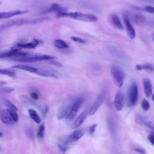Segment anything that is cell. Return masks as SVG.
<instances>
[{"instance_id": "obj_1", "label": "cell", "mask_w": 154, "mask_h": 154, "mask_svg": "<svg viewBox=\"0 0 154 154\" xmlns=\"http://www.w3.org/2000/svg\"><path fill=\"white\" fill-rule=\"evenodd\" d=\"M48 19V17H41L32 19H16L10 20L0 26V31H4L13 26H22L25 25L38 24Z\"/></svg>"}, {"instance_id": "obj_2", "label": "cell", "mask_w": 154, "mask_h": 154, "mask_svg": "<svg viewBox=\"0 0 154 154\" xmlns=\"http://www.w3.org/2000/svg\"><path fill=\"white\" fill-rule=\"evenodd\" d=\"M57 17H68L80 21L96 22L98 21V17L92 14H87L81 12H58Z\"/></svg>"}, {"instance_id": "obj_3", "label": "cell", "mask_w": 154, "mask_h": 154, "mask_svg": "<svg viewBox=\"0 0 154 154\" xmlns=\"http://www.w3.org/2000/svg\"><path fill=\"white\" fill-rule=\"evenodd\" d=\"M55 57L46 54H31L29 52H26V54L22 56L17 57L13 59L12 60L15 61L24 62V63H33L37 61H47L55 59Z\"/></svg>"}, {"instance_id": "obj_4", "label": "cell", "mask_w": 154, "mask_h": 154, "mask_svg": "<svg viewBox=\"0 0 154 154\" xmlns=\"http://www.w3.org/2000/svg\"><path fill=\"white\" fill-rule=\"evenodd\" d=\"M111 72L114 84L118 87H122L125 77L123 71L119 66L117 65H112L111 67Z\"/></svg>"}, {"instance_id": "obj_5", "label": "cell", "mask_w": 154, "mask_h": 154, "mask_svg": "<svg viewBox=\"0 0 154 154\" xmlns=\"http://www.w3.org/2000/svg\"><path fill=\"white\" fill-rule=\"evenodd\" d=\"M85 100V98L84 97L81 96V97H77L76 99H74L72 101V103L70 110V113L67 119H69V120H72L75 118H76Z\"/></svg>"}, {"instance_id": "obj_6", "label": "cell", "mask_w": 154, "mask_h": 154, "mask_svg": "<svg viewBox=\"0 0 154 154\" xmlns=\"http://www.w3.org/2000/svg\"><path fill=\"white\" fill-rule=\"evenodd\" d=\"M138 90L136 82H132L128 90V105L130 106H134L138 100Z\"/></svg>"}, {"instance_id": "obj_7", "label": "cell", "mask_w": 154, "mask_h": 154, "mask_svg": "<svg viewBox=\"0 0 154 154\" xmlns=\"http://www.w3.org/2000/svg\"><path fill=\"white\" fill-rule=\"evenodd\" d=\"M105 99V95L103 94H100L93 102V103L90 106L89 109L88 110V114L89 116L94 115L98 110L100 106L103 103Z\"/></svg>"}, {"instance_id": "obj_8", "label": "cell", "mask_w": 154, "mask_h": 154, "mask_svg": "<svg viewBox=\"0 0 154 154\" xmlns=\"http://www.w3.org/2000/svg\"><path fill=\"white\" fill-rule=\"evenodd\" d=\"M124 102L125 99L123 93L121 91H119L116 93L114 100V105L117 111H120L123 109L125 104Z\"/></svg>"}, {"instance_id": "obj_9", "label": "cell", "mask_w": 154, "mask_h": 154, "mask_svg": "<svg viewBox=\"0 0 154 154\" xmlns=\"http://www.w3.org/2000/svg\"><path fill=\"white\" fill-rule=\"evenodd\" d=\"M123 21H124V23L126 26V32L129 37L131 40H134L136 36V32L132 25L131 24L129 17L127 16V15H125V14L123 15Z\"/></svg>"}, {"instance_id": "obj_10", "label": "cell", "mask_w": 154, "mask_h": 154, "mask_svg": "<svg viewBox=\"0 0 154 154\" xmlns=\"http://www.w3.org/2000/svg\"><path fill=\"white\" fill-rule=\"evenodd\" d=\"M28 12L26 10H11L8 11H2L0 12V19H10L11 17L23 14Z\"/></svg>"}, {"instance_id": "obj_11", "label": "cell", "mask_w": 154, "mask_h": 154, "mask_svg": "<svg viewBox=\"0 0 154 154\" xmlns=\"http://www.w3.org/2000/svg\"><path fill=\"white\" fill-rule=\"evenodd\" d=\"M40 41L37 39H34L32 42L27 43H17L14 45V47L22 49H34L37 45L40 44Z\"/></svg>"}, {"instance_id": "obj_12", "label": "cell", "mask_w": 154, "mask_h": 154, "mask_svg": "<svg viewBox=\"0 0 154 154\" xmlns=\"http://www.w3.org/2000/svg\"><path fill=\"white\" fill-rule=\"evenodd\" d=\"M35 73L44 77H49V78H58L57 72H55V70H49V69L37 68V70Z\"/></svg>"}, {"instance_id": "obj_13", "label": "cell", "mask_w": 154, "mask_h": 154, "mask_svg": "<svg viewBox=\"0 0 154 154\" xmlns=\"http://www.w3.org/2000/svg\"><path fill=\"white\" fill-rule=\"evenodd\" d=\"M0 119L2 123L5 125H11L14 123V122L12 119L7 110L0 109Z\"/></svg>"}, {"instance_id": "obj_14", "label": "cell", "mask_w": 154, "mask_h": 154, "mask_svg": "<svg viewBox=\"0 0 154 154\" xmlns=\"http://www.w3.org/2000/svg\"><path fill=\"white\" fill-rule=\"evenodd\" d=\"M85 134L84 129H78L72 132L68 137V141L70 142H75L81 138Z\"/></svg>"}, {"instance_id": "obj_15", "label": "cell", "mask_w": 154, "mask_h": 154, "mask_svg": "<svg viewBox=\"0 0 154 154\" xmlns=\"http://www.w3.org/2000/svg\"><path fill=\"white\" fill-rule=\"evenodd\" d=\"M143 84L145 95L147 97H149L152 94L153 92L152 83L149 78H144L143 79Z\"/></svg>"}, {"instance_id": "obj_16", "label": "cell", "mask_w": 154, "mask_h": 154, "mask_svg": "<svg viewBox=\"0 0 154 154\" xmlns=\"http://www.w3.org/2000/svg\"><path fill=\"white\" fill-rule=\"evenodd\" d=\"M106 123L108 128V129L112 136H115L116 134V122L114 119V117L111 114H108L106 116Z\"/></svg>"}, {"instance_id": "obj_17", "label": "cell", "mask_w": 154, "mask_h": 154, "mask_svg": "<svg viewBox=\"0 0 154 154\" xmlns=\"http://www.w3.org/2000/svg\"><path fill=\"white\" fill-rule=\"evenodd\" d=\"M109 19L111 24L112 26H114L115 28L120 30H122L123 29V26L120 21V19L117 14H111L109 16Z\"/></svg>"}, {"instance_id": "obj_18", "label": "cell", "mask_w": 154, "mask_h": 154, "mask_svg": "<svg viewBox=\"0 0 154 154\" xmlns=\"http://www.w3.org/2000/svg\"><path fill=\"white\" fill-rule=\"evenodd\" d=\"M87 116H88V110L85 109L76 118V119L73 123L74 127L78 128L80 126H81L82 124L84 122V121L87 119Z\"/></svg>"}, {"instance_id": "obj_19", "label": "cell", "mask_w": 154, "mask_h": 154, "mask_svg": "<svg viewBox=\"0 0 154 154\" xmlns=\"http://www.w3.org/2000/svg\"><path fill=\"white\" fill-rule=\"evenodd\" d=\"M53 11H56L57 13L64 12V11H66V9L61 7L60 4L55 3L52 4L47 10H46L45 13H51Z\"/></svg>"}, {"instance_id": "obj_20", "label": "cell", "mask_w": 154, "mask_h": 154, "mask_svg": "<svg viewBox=\"0 0 154 154\" xmlns=\"http://www.w3.org/2000/svg\"><path fill=\"white\" fill-rule=\"evenodd\" d=\"M12 68L14 69H20V70H23L25 71H27L31 73H35L37 70V68L34 67H32L30 66H28V65H24V64H18V65H15L13 66L12 67Z\"/></svg>"}, {"instance_id": "obj_21", "label": "cell", "mask_w": 154, "mask_h": 154, "mask_svg": "<svg viewBox=\"0 0 154 154\" xmlns=\"http://www.w3.org/2000/svg\"><path fill=\"white\" fill-rule=\"evenodd\" d=\"M28 114L30 117V118L34 120L36 123L39 124L41 123V119L40 117V116H38V113L32 109H29L28 110Z\"/></svg>"}, {"instance_id": "obj_22", "label": "cell", "mask_w": 154, "mask_h": 154, "mask_svg": "<svg viewBox=\"0 0 154 154\" xmlns=\"http://www.w3.org/2000/svg\"><path fill=\"white\" fill-rule=\"evenodd\" d=\"M54 45L56 48L60 49H67L69 48L67 43H66L64 40H61V39H57V40H54Z\"/></svg>"}, {"instance_id": "obj_23", "label": "cell", "mask_w": 154, "mask_h": 154, "mask_svg": "<svg viewBox=\"0 0 154 154\" xmlns=\"http://www.w3.org/2000/svg\"><path fill=\"white\" fill-rule=\"evenodd\" d=\"M136 70H153V66L151 64H138L135 66Z\"/></svg>"}, {"instance_id": "obj_24", "label": "cell", "mask_w": 154, "mask_h": 154, "mask_svg": "<svg viewBox=\"0 0 154 154\" xmlns=\"http://www.w3.org/2000/svg\"><path fill=\"white\" fill-rule=\"evenodd\" d=\"M0 74L7 75L11 78L16 76V72L10 69H0Z\"/></svg>"}, {"instance_id": "obj_25", "label": "cell", "mask_w": 154, "mask_h": 154, "mask_svg": "<svg viewBox=\"0 0 154 154\" xmlns=\"http://www.w3.org/2000/svg\"><path fill=\"white\" fill-rule=\"evenodd\" d=\"M145 17L143 16L141 14H135L134 16V22L137 23V24H140V23H144L145 22Z\"/></svg>"}, {"instance_id": "obj_26", "label": "cell", "mask_w": 154, "mask_h": 154, "mask_svg": "<svg viewBox=\"0 0 154 154\" xmlns=\"http://www.w3.org/2000/svg\"><path fill=\"white\" fill-rule=\"evenodd\" d=\"M45 130V124L43 123L40 125L37 132V136L38 138H42L43 137Z\"/></svg>"}, {"instance_id": "obj_27", "label": "cell", "mask_w": 154, "mask_h": 154, "mask_svg": "<svg viewBox=\"0 0 154 154\" xmlns=\"http://www.w3.org/2000/svg\"><path fill=\"white\" fill-rule=\"evenodd\" d=\"M4 103L6 105V106L8 108V109L13 110V111H17V108L16 106L10 100H9L7 99H4Z\"/></svg>"}, {"instance_id": "obj_28", "label": "cell", "mask_w": 154, "mask_h": 154, "mask_svg": "<svg viewBox=\"0 0 154 154\" xmlns=\"http://www.w3.org/2000/svg\"><path fill=\"white\" fill-rule=\"evenodd\" d=\"M7 111L10 114V115L11 117V118L13 120V121L14 122H18V119H19V116H18V114L16 112V111L11 110V109H7Z\"/></svg>"}, {"instance_id": "obj_29", "label": "cell", "mask_w": 154, "mask_h": 154, "mask_svg": "<svg viewBox=\"0 0 154 154\" xmlns=\"http://www.w3.org/2000/svg\"><path fill=\"white\" fill-rule=\"evenodd\" d=\"M141 107L144 111H148L150 108V104L146 99H143L141 102Z\"/></svg>"}, {"instance_id": "obj_30", "label": "cell", "mask_w": 154, "mask_h": 154, "mask_svg": "<svg viewBox=\"0 0 154 154\" xmlns=\"http://www.w3.org/2000/svg\"><path fill=\"white\" fill-rule=\"evenodd\" d=\"M138 9H141L144 11H146L149 13H154V8L152 6H149V5H147V6H145L144 7H143V8H138Z\"/></svg>"}, {"instance_id": "obj_31", "label": "cell", "mask_w": 154, "mask_h": 154, "mask_svg": "<svg viewBox=\"0 0 154 154\" xmlns=\"http://www.w3.org/2000/svg\"><path fill=\"white\" fill-rule=\"evenodd\" d=\"M133 149H134V150L136 152H137V153H140V154H146V150H145L143 148H142V147H139V146H134V147H133Z\"/></svg>"}, {"instance_id": "obj_32", "label": "cell", "mask_w": 154, "mask_h": 154, "mask_svg": "<svg viewBox=\"0 0 154 154\" xmlns=\"http://www.w3.org/2000/svg\"><path fill=\"white\" fill-rule=\"evenodd\" d=\"M70 38L74 41V42H78V43H85V40L80 38V37H75V36H72L70 37Z\"/></svg>"}, {"instance_id": "obj_33", "label": "cell", "mask_w": 154, "mask_h": 154, "mask_svg": "<svg viewBox=\"0 0 154 154\" xmlns=\"http://www.w3.org/2000/svg\"><path fill=\"white\" fill-rule=\"evenodd\" d=\"M97 123H94V124H93L91 125L90 128H89V132L90 134H92L94 132L96 129V127H97Z\"/></svg>"}, {"instance_id": "obj_34", "label": "cell", "mask_w": 154, "mask_h": 154, "mask_svg": "<svg viewBox=\"0 0 154 154\" xmlns=\"http://www.w3.org/2000/svg\"><path fill=\"white\" fill-rule=\"evenodd\" d=\"M143 124L147 126V128H150L152 129H153V123L151 122H148V121H144L143 122Z\"/></svg>"}, {"instance_id": "obj_35", "label": "cell", "mask_w": 154, "mask_h": 154, "mask_svg": "<svg viewBox=\"0 0 154 154\" xmlns=\"http://www.w3.org/2000/svg\"><path fill=\"white\" fill-rule=\"evenodd\" d=\"M147 138H148V140L150 141V143L153 145L154 144V135L153 134H150L149 135H148L147 136Z\"/></svg>"}, {"instance_id": "obj_36", "label": "cell", "mask_w": 154, "mask_h": 154, "mask_svg": "<svg viewBox=\"0 0 154 154\" xmlns=\"http://www.w3.org/2000/svg\"><path fill=\"white\" fill-rule=\"evenodd\" d=\"M58 149H60V150L61 152H65L67 150V147L65 146H64V145H63L61 144H58Z\"/></svg>"}, {"instance_id": "obj_37", "label": "cell", "mask_w": 154, "mask_h": 154, "mask_svg": "<svg viewBox=\"0 0 154 154\" xmlns=\"http://www.w3.org/2000/svg\"><path fill=\"white\" fill-rule=\"evenodd\" d=\"M30 96H31V97L32 99H35V100H37V99H38V94L37 93H36V92H35V91L31 92V93H30Z\"/></svg>"}, {"instance_id": "obj_38", "label": "cell", "mask_w": 154, "mask_h": 154, "mask_svg": "<svg viewBox=\"0 0 154 154\" xmlns=\"http://www.w3.org/2000/svg\"><path fill=\"white\" fill-rule=\"evenodd\" d=\"M50 61H51V63L52 64H53L54 65H55V66H59V67L62 66V64H61V63H60L59 62L57 61H55V60H50Z\"/></svg>"}, {"instance_id": "obj_39", "label": "cell", "mask_w": 154, "mask_h": 154, "mask_svg": "<svg viewBox=\"0 0 154 154\" xmlns=\"http://www.w3.org/2000/svg\"><path fill=\"white\" fill-rule=\"evenodd\" d=\"M2 135H3V134H2V132H0V137H2Z\"/></svg>"}, {"instance_id": "obj_40", "label": "cell", "mask_w": 154, "mask_h": 154, "mask_svg": "<svg viewBox=\"0 0 154 154\" xmlns=\"http://www.w3.org/2000/svg\"><path fill=\"white\" fill-rule=\"evenodd\" d=\"M1 2L0 1V5H1Z\"/></svg>"}, {"instance_id": "obj_41", "label": "cell", "mask_w": 154, "mask_h": 154, "mask_svg": "<svg viewBox=\"0 0 154 154\" xmlns=\"http://www.w3.org/2000/svg\"><path fill=\"white\" fill-rule=\"evenodd\" d=\"M0 150H1V147H0Z\"/></svg>"}]
</instances>
